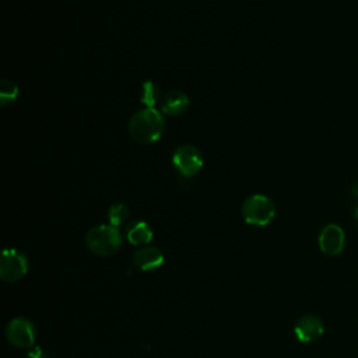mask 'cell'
Masks as SVG:
<instances>
[{
    "mask_svg": "<svg viewBox=\"0 0 358 358\" xmlns=\"http://www.w3.org/2000/svg\"><path fill=\"white\" fill-rule=\"evenodd\" d=\"M165 129V119L155 108L138 109L129 120L131 138L141 144H151L159 140Z\"/></svg>",
    "mask_w": 358,
    "mask_h": 358,
    "instance_id": "cell-1",
    "label": "cell"
},
{
    "mask_svg": "<svg viewBox=\"0 0 358 358\" xmlns=\"http://www.w3.org/2000/svg\"><path fill=\"white\" fill-rule=\"evenodd\" d=\"M85 243L91 252L99 256L115 255L122 245V235L116 227L98 225L88 231Z\"/></svg>",
    "mask_w": 358,
    "mask_h": 358,
    "instance_id": "cell-2",
    "label": "cell"
},
{
    "mask_svg": "<svg viewBox=\"0 0 358 358\" xmlns=\"http://www.w3.org/2000/svg\"><path fill=\"white\" fill-rule=\"evenodd\" d=\"M242 217L250 225L264 227L275 217V206L267 196L253 194L243 201Z\"/></svg>",
    "mask_w": 358,
    "mask_h": 358,
    "instance_id": "cell-3",
    "label": "cell"
},
{
    "mask_svg": "<svg viewBox=\"0 0 358 358\" xmlns=\"http://www.w3.org/2000/svg\"><path fill=\"white\" fill-rule=\"evenodd\" d=\"M172 164L182 176L192 178L203 168V155L194 145L183 144L175 150Z\"/></svg>",
    "mask_w": 358,
    "mask_h": 358,
    "instance_id": "cell-4",
    "label": "cell"
},
{
    "mask_svg": "<svg viewBox=\"0 0 358 358\" xmlns=\"http://www.w3.org/2000/svg\"><path fill=\"white\" fill-rule=\"evenodd\" d=\"M28 271L27 257L15 249H4L0 259V277L13 282L22 278Z\"/></svg>",
    "mask_w": 358,
    "mask_h": 358,
    "instance_id": "cell-5",
    "label": "cell"
},
{
    "mask_svg": "<svg viewBox=\"0 0 358 358\" xmlns=\"http://www.w3.org/2000/svg\"><path fill=\"white\" fill-rule=\"evenodd\" d=\"M6 337L14 347L27 348L35 341V327L28 319L15 317L7 324Z\"/></svg>",
    "mask_w": 358,
    "mask_h": 358,
    "instance_id": "cell-6",
    "label": "cell"
},
{
    "mask_svg": "<svg viewBox=\"0 0 358 358\" xmlns=\"http://www.w3.org/2000/svg\"><path fill=\"white\" fill-rule=\"evenodd\" d=\"M345 245V234L337 224H327L319 234V248L324 255L337 256Z\"/></svg>",
    "mask_w": 358,
    "mask_h": 358,
    "instance_id": "cell-7",
    "label": "cell"
},
{
    "mask_svg": "<svg viewBox=\"0 0 358 358\" xmlns=\"http://www.w3.org/2000/svg\"><path fill=\"white\" fill-rule=\"evenodd\" d=\"M324 331L323 322L316 315H305L298 319L294 327L296 338L302 343H313L322 337Z\"/></svg>",
    "mask_w": 358,
    "mask_h": 358,
    "instance_id": "cell-8",
    "label": "cell"
},
{
    "mask_svg": "<svg viewBox=\"0 0 358 358\" xmlns=\"http://www.w3.org/2000/svg\"><path fill=\"white\" fill-rule=\"evenodd\" d=\"M164 263V255L159 249L152 246H144L136 250L134 264L143 271H155Z\"/></svg>",
    "mask_w": 358,
    "mask_h": 358,
    "instance_id": "cell-9",
    "label": "cell"
},
{
    "mask_svg": "<svg viewBox=\"0 0 358 358\" xmlns=\"http://www.w3.org/2000/svg\"><path fill=\"white\" fill-rule=\"evenodd\" d=\"M189 106V98L183 91L172 90L164 95L161 101V110L166 115H182Z\"/></svg>",
    "mask_w": 358,
    "mask_h": 358,
    "instance_id": "cell-10",
    "label": "cell"
},
{
    "mask_svg": "<svg viewBox=\"0 0 358 358\" xmlns=\"http://www.w3.org/2000/svg\"><path fill=\"white\" fill-rule=\"evenodd\" d=\"M126 236L131 245H136V246L147 245L152 239V229L147 222L136 221L129 225L126 231Z\"/></svg>",
    "mask_w": 358,
    "mask_h": 358,
    "instance_id": "cell-11",
    "label": "cell"
},
{
    "mask_svg": "<svg viewBox=\"0 0 358 358\" xmlns=\"http://www.w3.org/2000/svg\"><path fill=\"white\" fill-rule=\"evenodd\" d=\"M159 99V88L152 81H144L140 88V102L145 108H154Z\"/></svg>",
    "mask_w": 358,
    "mask_h": 358,
    "instance_id": "cell-12",
    "label": "cell"
},
{
    "mask_svg": "<svg viewBox=\"0 0 358 358\" xmlns=\"http://www.w3.org/2000/svg\"><path fill=\"white\" fill-rule=\"evenodd\" d=\"M129 208L123 204V203H116L112 204L108 210V220H109V225L112 227H120L123 225L127 220H129Z\"/></svg>",
    "mask_w": 358,
    "mask_h": 358,
    "instance_id": "cell-13",
    "label": "cell"
},
{
    "mask_svg": "<svg viewBox=\"0 0 358 358\" xmlns=\"http://www.w3.org/2000/svg\"><path fill=\"white\" fill-rule=\"evenodd\" d=\"M18 96V87L7 80L1 81V87H0V103L3 106H7L10 103H13Z\"/></svg>",
    "mask_w": 358,
    "mask_h": 358,
    "instance_id": "cell-14",
    "label": "cell"
},
{
    "mask_svg": "<svg viewBox=\"0 0 358 358\" xmlns=\"http://www.w3.org/2000/svg\"><path fill=\"white\" fill-rule=\"evenodd\" d=\"M27 358H48V354L41 348V347H34L29 352H28V355H27Z\"/></svg>",
    "mask_w": 358,
    "mask_h": 358,
    "instance_id": "cell-15",
    "label": "cell"
},
{
    "mask_svg": "<svg viewBox=\"0 0 358 358\" xmlns=\"http://www.w3.org/2000/svg\"><path fill=\"white\" fill-rule=\"evenodd\" d=\"M351 192H352V196H354L355 199H358V182H357V183L352 186Z\"/></svg>",
    "mask_w": 358,
    "mask_h": 358,
    "instance_id": "cell-16",
    "label": "cell"
},
{
    "mask_svg": "<svg viewBox=\"0 0 358 358\" xmlns=\"http://www.w3.org/2000/svg\"><path fill=\"white\" fill-rule=\"evenodd\" d=\"M354 217H355V220L358 221V206H357V208L354 210Z\"/></svg>",
    "mask_w": 358,
    "mask_h": 358,
    "instance_id": "cell-17",
    "label": "cell"
}]
</instances>
